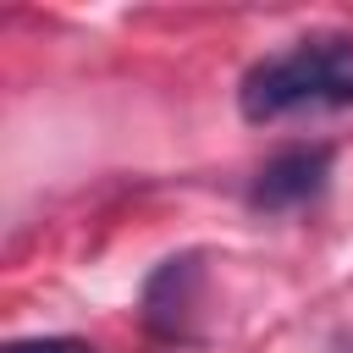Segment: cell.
<instances>
[{"mask_svg":"<svg viewBox=\"0 0 353 353\" xmlns=\"http://www.w3.org/2000/svg\"><path fill=\"white\" fill-rule=\"evenodd\" d=\"M325 182H331V143H292V149L270 154L254 171L248 204L254 210H270V215L303 210V204H314L325 193Z\"/></svg>","mask_w":353,"mask_h":353,"instance_id":"2","label":"cell"},{"mask_svg":"<svg viewBox=\"0 0 353 353\" xmlns=\"http://www.w3.org/2000/svg\"><path fill=\"white\" fill-rule=\"evenodd\" d=\"M193 303H199V259H193V254L165 259V265L143 281V320H149V331H160V336H182L188 320H193Z\"/></svg>","mask_w":353,"mask_h":353,"instance_id":"3","label":"cell"},{"mask_svg":"<svg viewBox=\"0 0 353 353\" xmlns=\"http://www.w3.org/2000/svg\"><path fill=\"white\" fill-rule=\"evenodd\" d=\"M353 105V33H303L287 50L254 61L237 83L243 121L265 127L292 110H347Z\"/></svg>","mask_w":353,"mask_h":353,"instance_id":"1","label":"cell"},{"mask_svg":"<svg viewBox=\"0 0 353 353\" xmlns=\"http://www.w3.org/2000/svg\"><path fill=\"white\" fill-rule=\"evenodd\" d=\"M6 353H94V347L77 336H28V342H11Z\"/></svg>","mask_w":353,"mask_h":353,"instance_id":"4","label":"cell"}]
</instances>
